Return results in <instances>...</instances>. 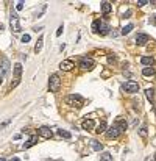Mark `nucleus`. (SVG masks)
I'll return each instance as SVG.
<instances>
[{
	"label": "nucleus",
	"instance_id": "36",
	"mask_svg": "<svg viewBox=\"0 0 156 161\" xmlns=\"http://www.w3.org/2000/svg\"><path fill=\"white\" fill-rule=\"evenodd\" d=\"M155 24H156V21H155Z\"/></svg>",
	"mask_w": 156,
	"mask_h": 161
},
{
	"label": "nucleus",
	"instance_id": "13",
	"mask_svg": "<svg viewBox=\"0 0 156 161\" xmlns=\"http://www.w3.org/2000/svg\"><path fill=\"white\" fill-rule=\"evenodd\" d=\"M111 10H112V5L109 2H103V3H102V13H103V14L111 13Z\"/></svg>",
	"mask_w": 156,
	"mask_h": 161
},
{
	"label": "nucleus",
	"instance_id": "11",
	"mask_svg": "<svg viewBox=\"0 0 156 161\" xmlns=\"http://www.w3.org/2000/svg\"><path fill=\"white\" fill-rule=\"evenodd\" d=\"M10 72V60L2 58V75H6Z\"/></svg>",
	"mask_w": 156,
	"mask_h": 161
},
{
	"label": "nucleus",
	"instance_id": "2",
	"mask_svg": "<svg viewBox=\"0 0 156 161\" xmlns=\"http://www.w3.org/2000/svg\"><path fill=\"white\" fill-rule=\"evenodd\" d=\"M83 97L81 95H78V94H70V95H67L66 97V103L67 105H70V106H75V108H81L83 106Z\"/></svg>",
	"mask_w": 156,
	"mask_h": 161
},
{
	"label": "nucleus",
	"instance_id": "35",
	"mask_svg": "<svg viewBox=\"0 0 156 161\" xmlns=\"http://www.w3.org/2000/svg\"><path fill=\"white\" fill-rule=\"evenodd\" d=\"M155 160H156V155H155Z\"/></svg>",
	"mask_w": 156,
	"mask_h": 161
},
{
	"label": "nucleus",
	"instance_id": "16",
	"mask_svg": "<svg viewBox=\"0 0 156 161\" xmlns=\"http://www.w3.org/2000/svg\"><path fill=\"white\" fill-rule=\"evenodd\" d=\"M42 44H44V36L41 34L39 39H37V42H36V45H35V52L36 53H39L41 50H42Z\"/></svg>",
	"mask_w": 156,
	"mask_h": 161
},
{
	"label": "nucleus",
	"instance_id": "12",
	"mask_svg": "<svg viewBox=\"0 0 156 161\" xmlns=\"http://www.w3.org/2000/svg\"><path fill=\"white\" fill-rule=\"evenodd\" d=\"M140 63H142L144 66L150 67V66H153L155 60H153V56H142V58H140Z\"/></svg>",
	"mask_w": 156,
	"mask_h": 161
},
{
	"label": "nucleus",
	"instance_id": "19",
	"mask_svg": "<svg viewBox=\"0 0 156 161\" xmlns=\"http://www.w3.org/2000/svg\"><path fill=\"white\" fill-rule=\"evenodd\" d=\"M106 128H108V125H106V122L103 121V122H100V124L97 125L95 132H97V133H103V132H106Z\"/></svg>",
	"mask_w": 156,
	"mask_h": 161
},
{
	"label": "nucleus",
	"instance_id": "24",
	"mask_svg": "<svg viewBox=\"0 0 156 161\" xmlns=\"http://www.w3.org/2000/svg\"><path fill=\"white\" fill-rule=\"evenodd\" d=\"M133 28H134V27H133V24H128L127 27H123V28H122V34H128Z\"/></svg>",
	"mask_w": 156,
	"mask_h": 161
},
{
	"label": "nucleus",
	"instance_id": "32",
	"mask_svg": "<svg viewBox=\"0 0 156 161\" xmlns=\"http://www.w3.org/2000/svg\"><path fill=\"white\" fill-rule=\"evenodd\" d=\"M2 83H3V77L0 75V85H2Z\"/></svg>",
	"mask_w": 156,
	"mask_h": 161
},
{
	"label": "nucleus",
	"instance_id": "1",
	"mask_svg": "<svg viewBox=\"0 0 156 161\" xmlns=\"http://www.w3.org/2000/svg\"><path fill=\"white\" fill-rule=\"evenodd\" d=\"M61 88V78L58 74H52L50 78H48V89L50 92H58Z\"/></svg>",
	"mask_w": 156,
	"mask_h": 161
},
{
	"label": "nucleus",
	"instance_id": "3",
	"mask_svg": "<svg viewBox=\"0 0 156 161\" xmlns=\"http://www.w3.org/2000/svg\"><path fill=\"white\" fill-rule=\"evenodd\" d=\"M122 133H123V132L120 130V127L117 124H114L109 128H106V136H108L109 139H116V138H119L122 135Z\"/></svg>",
	"mask_w": 156,
	"mask_h": 161
},
{
	"label": "nucleus",
	"instance_id": "4",
	"mask_svg": "<svg viewBox=\"0 0 156 161\" xmlns=\"http://www.w3.org/2000/svg\"><path fill=\"white\" fill-rule=\"evenodd\" d=\"M10 24H11V28H13L14 33H20L22 27H20V22H19V17L16 13H13L11 11V19H10Z\"/></svg>",
	"mask_w": 156,
	"mask_h": 161
},
{
	"label": "nucleus",
	"instance_id": "25",
	"mask_svg": "<svg viewBox=\"0 0 156 161\" xmlns=\"http://www.w3.org/2000/svg\"><path fill=\"white\" fill-rule=\"evenodd\" d=\"M153 92H155L153 89H147V91H145V95H147V99H148L150 102H153V97H155Z\"/></svg>",
	"mask_w": 156,
	"mask_h": 161
},
{
	"label": "nucleus",
	"instance_id": "17",
	"mask_svg": "<svg viewBox=\"0 0 156 161\" xmlns=\"http://www.w3.org/2000/svg\"><path fill=\"white\" fill-rule=\"evenodd\" d=\"M36 141H37V136H31V138H30V139H28V143L22 145V149H28V147H33V145L36 144Z\"/></svg>",
	"mask_w": 156,
	"mask_h": 161
},
{
	"label": "nucleus",
	"instance_id": "18",
	"mask_svg": "<svg viewBox=\"0 0 156 161\" xmlns=\"http://www.w3.org/2000/svg\"><path fill=\"white\" fill-rule=\"evenodd\" d=\"M14 75H16V78L22 75V64L20 63H16L14 64Z\"/></svg>",
	"mask_w": 156,
	"mask_h": 161
},
{
	"label": "nucleus",
	"instance_id": "10",
	"mask_svg": "<svg viewBox=\"0 0 156 161\" xmlns=\"http://www.w3.org/2000/svg\"><path fill=\"white\" fill-rule=\"evenodd\" d=\"M94 125H95V122H94V119H84L81 124V128L86 130V132H89V130L94 128Z\"/></svg>",
	"mask_w": 156,
	"mask_h": 161
},
{
	"label": "nucleus",
	"instance_id": "7",
	"mask_svg": "<svg viewBox=\"0 0 156 161\" xmlns=\"http://www.w3.org/2000/svg\"><path fill=\"white\" fill-rule=\"evenodd\" d=\"M148 41H150V36L145 33H138V36H136V42L138 45H145Z\"/></svg>",
	"mask_w": 156,
	"mask_h": 161
},
{
	"label": "nucleus",
	"instance_id": "34",
	"mask_svg": "<svg viewBox=\"0 0 156 161\" xmlns=\"http://www.w3.org/2000/svg\"><path fill=\"white\" fill-rule=\"evenodd\" d=\"M0 161H6V160L5 158H0Z\"/></svg>",
	"mask_w": 156,
	"mask_h": 161
},
{
	"label": "nucleus",
	"instance_id": "30",
	"mask_svg": "<svg viewBox=\"0 0 156 161\" xmlns=\"http://www.w3.org/2000/svg\"><path fill=\"white\" fill-rule=\"evenodd\" d=\"M147 0H139V2H138V6H144V5H147Z\"/></svg>",
	"mask_w": 156,
	"mask_h": 161
},
{
	"label": "nucleus",
	"instance_id": "6",
	"mask_svg": "<svg viewBox=\"0 0 156 161\" xmlns=\"http://www.w3.org/2000/svg\"><path fill=\"white\" fill-rule=\"evenodd\" d=\"M123 89L127 91V92H130V94H134V92H138V91H139V85H138V82L130 80V82H127L123 85Z\"/></svg>",
	"mask_w": 156,
	"mask_h": 161
},
{
	"label": "nucleus",
	"instance_id": "9",
	"mask_svg": "<svg viewBox=\"0 0 156 161\" xmlns=\"http://www.w3.org/2000/svg\"><path fill=\"white\" fill-rule=\"evenodd\" d=\"M37 135L42 136V138H45V139H50L53 133H52V130L48 128V127H41L39 130H37Z\"/></svg>",
	"mask_w": 156,
	"mask_h": 161
},
{
	"label": "nucleus",
	"instance_id": "14",
	"mask_svg": "<svg viewBox=\"0 0 156 161\" xmlns=\"http://www.w3.org/2000/svg\"><path fill=\"white\" fill-rule=\"evenodd\" d=\"M156 74V69L155 67H144L142 69V75H145V77H151V75H155Z\"/></svg>",
	"mask_w": 156,
	"mask_h": 161
},
{
	"label": "nucleus",
	"instance_id": "33",
	"mask_svg": "<svg viewBox=\"0 0 156 161\" xmlns=\"http://www.w3.org/2000/svg\"><path fill=\"white\" fill-rule=\"evenodd\" d=\"M11 161H20V160H19V158H13V160H11Z\"/></svg>",
	"mask_w": 156,
	"mask_h": 161
},
{
	"label": "nucleus",
	"instance_id": "31",
	"mask_svg": "<svg viewBox=\"0 0 156 161\" xmlns=\"http://www.w3.org/2000/svg\"><path fill=\"white\" fill-rule=\"evenodd\" d=\"M19 85V78H16V82H13V83H11V88H16Z\"/></svg>",
	"mask_w": 156,
	"mask_h": 161
},
{
	"label": "nucleus",
	"instance_id": "22",
	"mask_svg": "<svg viewBox=\"0 0 156 161\" xmlns=\"http://www.w3.org/2000/svg\"><path fill=\"white\" fill-rule=\"evenodd\" d=\"M100 161H112V155H111V153H108V152L102 153V155H100Z\"/></svg>",
	"mask_w": 156,
	"mask_h": 161
},
{
	"label": "nucleus",
	"instance_id": "23",
	"mask_svg": "<svg viewBox=\"0 0 156 161\" xmlns=\"http://www.w3.org/2000/svg\"><path fill=\"white\" fill-rule=\"evenodd\" d=\"M58 135L61 138H66V139H70V136H72L69 132H66V130H58Z\"/></svg>",
	"mask_w": 156,
	"mask_h": 161
},
{
	"label": "nucleus",
	"instance_id": "26",
	"mask_svg": "<svg viewBox=\"0 0 156 161\" xmlns=\"http://www.w3.org/2000/svg\"><path fill=\"white\" fill-rule=\"evenodd\" d=\"M139 135L142 136V138H145L147 136V127H142V128H140L139 130Z\"/></svg>",
	"mask_w": 156,
	"mask_h": 161
},
{
	"label": "nucleus",
	"instance_id": "28",
	"mask_svg": "<svg viewBox=\"0 0 156 161\" xmlns=\"http://www.w3.org/2000/svg\"><path fill=\"white\" fill-rule=\"evenodd\" d=\"M30 39H31V38H30V34H24V36H22V42H30Z\"/></svg>",
	"mask_w": 156,
	"mask_h": 161
},
{
	"label": "nucleus",
	"instance_id": "15",
	"mask_svg": "<svg viewBox=\"0 0 156 161\" xmlns=\"http://www.w3.org/2000/svg\"><path fill=\"white\" fill-rule=\"evenodd\" d=\"M91 147H92L95 152L103 150V144H100V143H98V141H95V139H92V141H91Z\"/></svg>",
	"mask_w": 156,
	"mask_h": 161
},
{
	"label": "nucleus",
	"instance_id": "27",
	"mask_svg": "<svg viewBox=\"0 0 156 161\" xmlns=\"http://www.w3.org/2000/svg\"><path fill=\"white\" fill-rule=\"evenodd\" d=\"M24 5H25V3H24V2H17V3H16V10H17V11L24 10Z\"/></svg>",
	"mask_w": 156,
	"mask_h": 161
},
{
	"label": "nucleus",
	"instance_id": "20",
	"mask_svg": "<svg viewBox=\"0 0 156 161\" xmlns=\"http://www.w3.org/2000/svg\"><path fill=\"white\" fill-rule=\"evenodd\" d=\"M100 25H102V21H100V19H95V21L92 22V32L98 33V30H100Z\"/></svg>",
	"mask_w": 156,
	"mask_h": 161
},
{
	"label": "nucleus",
	"instance_id": "29",
	"mask_svg": "<svg viewBox=\"0 0 156 161\" xmlns=\"http://www.w3.org/2000/svg\"><path fill=\"white\" fill-rule=\"evenodd\" d=\"M63 30H64V28H63V25H61L59 28L56 30V36H61V34H63Z\"/></svg>",
	"mask_w": 156,
	"mask_h": 161
},
{
	"label": "nucleus",
	"instance_id": "5",
	"mask_svg": "<svg viewBox=\"0 0 156 161\" xmlns=\"http://www.w3.org/2000/svg\"><path fill=\"white\" fill-rule=\"evenodd\" d=\"M78 64H80V67H81V69H87V71L94 69V66H95L94 60H92V58H87V56H81Z\"/></svg>",
	"mask_w": 156,
	"mask_h": 161
},
{
	"label": "nucleus",
	"instance_id": "8",
	"mask_svg": "<svg viewBox=\"0 0 156 161\" xmlns=\"http://www.w3.org/2000/svg\"><path fill=\"white\" fill-rule=\"evenodd\" d=\"M74 67H75V64H74V61H70V60H64V61H61V63H59V69H61V71H72Z\"/></svg>",
	"mask_w": 156,
	"mask_h": 161
},
{
	"label": "nucleus",
	"instance_id": "21",
	"mask_svg": "<svg viewBox=\"0 0 156 161\" xmlns=\"http://www.w3.org/2000/svg\"><path fill=\"white\" fill-rule=\"evenodd\" d=\"M98 33H100V34H108V33H109V25H106V24H103V22H102Z\"/></svg>",
	"mask_w": 156,
	"mask_h": 161
}]
</instances>
